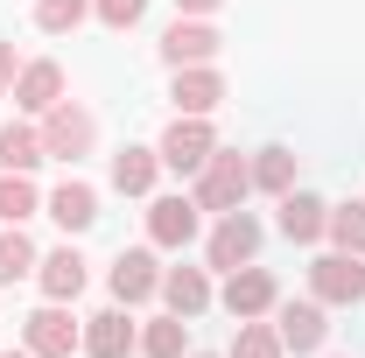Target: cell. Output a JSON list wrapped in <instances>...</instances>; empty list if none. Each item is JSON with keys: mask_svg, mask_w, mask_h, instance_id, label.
<instances>
[{"mask_svg": "<svg viewBox=\"0 0 365 358\" xmlns=\"http://www.w3.org/2000/svg\"><path fill=\"white\" fill-rule=\"evenodd\" d=\"M190 197H197V211H211V218L239 211V204L253 197V155H239V148H211V162L190 176Z\"/></svg>", "mask_w": 365, "mask_h": 358, "instance_id": "cell-1", "label": "cell"}, {"mask_svg": "<svg viewBox=\"0 0 365 358\" xmlns=\"http://www.w3.org/2000/svg\"><path fill=\"white\" fill-rule=\"evenodd\" d=\"M36 127H43V155H49V162H63V169H78L91 148H98V120H91L85 106H71V98L49 106Z\"/></svg>", "mask_w": 365, "mask_h": 358, "instance_id": "cell-2", "label": "cell"}, {"mask_svg": "<svg viewBox=\"0 0 365 358\" xmlns=\"http://www.w3.org/2000/svg\"><path fill=\"white\" fill-rule=\"evenodd\" d=\"M309 295H317L323 310H351V302H365V260L359 253H317L309 260Z\"/></svg>", "mask_w": 365, "mask_h": 358, "instance_id": "cell-3", "label": "cell"}, {"mask_svg": "<svg viewBox=\"0 0 365 358\" xmlns=\"http://www.w3.org/2000/svg\"><path fill=\"white\" fill-rule=\"evenodd\" d=\"M246 260H260V218L239 204V211H225V218L211 225V239H204V267L232 274V267H246Z\"/></svg>", "mask_w": 365, "mask_h": 358, "instance_id": "cell-4", "label": "cell"}, {"mask_svg": "<svg viewBox=\"0 0 365 358\" xmlns=\"http://www.w3.org/2000/svg\"><path fill=\"white\" fill-rule=\"evenodd\" d=\"M211 148H218V134H211V120H197V113H176L169 134L155 140L162 169H176V176H197V169L211 162Z\"/></svg>", "mask_w": 365, "mask_h": 358, "instance_id": "cell-5", "label": "cell"}, {"mask_svg": "<svg viewBox=\"0 0 365 358\" xmlns=\"http://www.w3.org/2000/svg\"><path fill=\"white\" fill-rule=\"evenodd\" d=\"M21 344L36 358H71L78 344H85V323L63 310V302H43L36 316H21Z\"/></svg>", "mask_w": 365, "mask_h": 358, "instance_id": "cell-6", "label": "cell"}, {"mask_svg": "<svg viewBox=\"0 0 365 358\" xmlns=\"http://www.w3.org/2000/svg\"><path fill=\"white\" fill-rule=\"evenodd\" d=\"M225 316L232 323H246V316H274V302H281V281H274L260 260H246V267H232L225 274Z\"/></svg>", "mask_w": 365, "mask_h": 358, "instance_id": "cell-7", "label": "cell"}, {"mask_svg": "<svg viewBox=\"0 0 365 358\" xmlns=\"http://www.w3.org/2000/svg\"><path fill=\"white\" fill-rule=\"evenodd\" d=\"M218 49H225V36H218L204 14H176V21L162 29V63H169V71H182V63H218Z\"/></svg>", "mask_w": 365, "mask_h": 358, "instance_id": "cell-8", "label": "cell"}, {"mask_svg": "<svg viewBox=\"0 0 365 358\" xmlns=\"http://www.w3.org/2000/svg\"><path fill=\"white\" fill-rule=\"evenodd\" d=\"M274 330H281V352L309 358V352H323V337H330V310H323L317 295H302V302H274Z\"/></svg>", "mask_w": 365, "mask_h": 358, "instance_id": "cell-9", "label": "cell"}, {"mask_svg": "<svg viewBox=\"0 0 365 358\" xmlns=\"http://www.w3.org/2000/svg\"><path fill=\"white\" fill-rule=\"evenodd\" d=\"M197 197H148V246L155 253H182L197 239Z\"/></svg>", "mask_w": 365, "mask_h": 358, "instance_id": "cell-10", "label": "cell"}, {"mask_svg": "<svg viewBox=\"0 0 365 358\" xmlns=\"http://www.w3.org/2000/svg\"><path fill=\"white\" fill-rule=\"evenodd\" d=\"M106 281H113V302H120V310H140L148 295H162V260H155V246H127Z\"/></svg>", "mask_w": 365, "mask_h": 358, "instance_id": "cell-11", "label": "cell"}, {"mask_svg": "<svg viewBox=\"0 0 365 358\" xmlns=\"http://www.w3.org/2000/svg\"><path fill=\"white\" fill-rule=\"evenodd\" d=\"M14 113L21 120H43L49 106H63V63H49V56H36V63H21V78H14Z\"/></svg>", "mask_w": 365, "mask_h": 358, "instance_id": "cell-12", "label": "cell"}, {"mask_svg": "<svg viewBox=\"0 0 365 358\" xmlns=\"http://www.w3.org/2000/svg\"><path fill=\"white\" fill-rule=\"evenodd\" d=\"M85 358H134L140 352V330H134V316L120 310H98V316H85V344H78Z\"/></svg>", "mask_w": 365, "mask_h": 358, "instance_id": "cell-13", "label": "cell"}, {"mask_svg": "<svg viewBox=\"0 0 365 358\" xmlns=\"http://www.w3.org/2000/svg\"><path fill=\"white\" fill-rule=\"evenodd\" d=\"M36 281H43L49 302H78V295H85V281H91V267H85V253L63 239L56 253H43V260H36Z\"/></svg>", "mask_w": 365, "mask_h": 358, "instance_id": "cell-14", "label": "cell"}, {"mask_svg": "<svg viewBox=\"0 0 365 358\" xmlns=\"http://www.w3.org/2000/svg\"><path fill=\"white\" fill-rule=\"evenodd\" d=\"M43 211L63 225L71 239H78V232H91V225H98V190H91L85 176H63V183H56V190L43 197Z\"/></svg>", "mask_w": 365, "mask_h": 358, "instance_id": "cell-15", "label": "cell"}, {"mask_svg": "<svg viewBox=\"0 0 365 358\" xmlns=\"http://www.w3.org/2000/svg\"><path fill=\"white\" fill-rule=\"evenodd\" d=\"M169 98H176V113H197V120H211V113L225 106V78H218V63H182Z\"/></svg>", "mask_w": 365, "mask_h": 358, "instance_id": "cell-16", "label": "cell"}, {"mask_svg": "<svg viewBox=\"0 0 365 358\" xmlns=\"http://www.w3.org/2000/svg\"><path fill=\"white\" fill-rule=\"evenodd\" d=\"M281 239H295V246H317L323 239V225H330V204H323L317 190H288L281 197Z\"/></svg>", "mask_w": 365, "mask_h": 358, "instance_id": "cell-17", "label": "cell"}, {"mask_svg": "<svg viewBox=\"0 0 365 358\" xmlns=\"http://www.w3.org/2000/svg\"><path fill=\"white\" fill-rule=\"evenodd\" d=\"M49 155H43V127L36 120H7L0 127V176H36Z\"/></svg>", "mask_w": 365, "mask_h": 358, "instance_id": "cell-18", "label": "cell"}, {"mask_svg": "<svg viewBox=\"0 0 365 358\" xmlns=\"http://www.w3.org/2000/svg\"><path fill=\"white\" fill-rule=\"evenodd\" d=\"M162 302H169L182 323H197V316L211 310V274L204 267H162Z\"/></svg>", "mask_w": 365, "mask_h": 358, "instance_id": "cell-19", "label": "cell"}, {"mask_svg": "<svg viewBox=\"0 0 365 358\" xmlns=\"http://www.w3.org/2000/svg\"><path fill=\"white\" fill-rule=\"evenodd\" d=\"M106 176H113V190H120V197H155V176H162V155H155V148H120Z\"/></svg>", "mask_w": 365, "mask_h": 358, "instance_id": "cell-20", "label": "cell"}, {"mask_svg": "<svg viewBox=\"0 0 365 358\" xmlns=\"http://www.w3.org/2000/svg\"><path fill=\"white\" fill-rule=\"evenodd\" d=\"M253 190L288 197V190H295V148H281V140H274V148H260V155H253Z\"/></svg>", "mask_w": 365, "mask_h": 358, "instance_id": "cell-21", "label": "cell"}, {"mask_svg": "<svg viewBox=\"0 0 365 358\" xmlns=\"http://www.w3.org/2000/svg\"><path fill=\"white\" fill-rule=\"evenodd\" d=\"M140 358H190V323H182L176 310L155 316V323L140 330Z\"/></svg>", "mask_w": 365, "mask_h": 358, "instance_id": "cell-22", "label": "cell"}, {"mask_svg": "<svg viewBox=\"0 0 365 358\" xmlns=\"http://www.w3.org/2000/svg\"><path fill=\"white\" fill-rule=\"evenodd\" d=\"M36 260H43L36 239H29L21 225H0V288H14L21 274H36Z\"/></svg>", "mask_w": 365, "mask_h": 358, "instance_id": "cell-23", "label": "cell"}, {"mask_svg": "<svg viewBox=\"0 0 365 358\" xmlns=\"http://www.w3.org/2000/svg\"><path fill=\"white\" fill-rule=\"evenodd\" d=\"M323 239H330L337 253H359V260H365V204H330Z\"/></svg>", "mask_w": 365, "mask_h": 358, "instance_id": "cell-24", "label": "cell"}, {"mask_svg": "<svg viewBox=\"0 0 365 358\" xmlns=\"http://www.w3.org/2000/svg\"><path fill=\"white\" fill-rule=\"evenodd\" d=\"M225 358H288V352H281V330H274V323L246 316V323L232 330V352Z\"/></svg>", "mask_w": 365, "mask_h": 358, "instance_id": "cell-25", "label": "cell"}, {"mask_svg": "<svg viewBox=\"0 0 365 358\" xmlns=\"http://www.w3.org/2000/svg\"><path fill=\"white\" fill-rule=\"evenodd\" d=\"M43 211V190L29 176H0V225H29Z\"/></svg>", "mask_w": 365, "mask_h": 358, "instance_id": "cell-26", "label": "cell"}, {"mask_svg": "<svg viewBox=\"0 0 365 358\" xmlns=\"http://www.w3.org/2000/svg\"><path fill=\"white\" fill-rule=\"evenodd\" d=\"M91 21V0H36V29L43 36H71Z\"/></svg>", "mask_w": 365, "mask_h": 358, "instance_id": "cell-27", "label": "cell"}, {"mask_svg": "<svg viewBox=\"0 0 365 358\" xmlns=\"http://www.w3.org/2000/svg\"><path fill=\"white\" fill-rule=\"evenodd\" d=\"M91 14H98L106 29H140V14H148V0H91Z\"/></svg>", "mask_w": 365, "mask_h": 358, "instance_id": "cell-28", "label": "cell"}, {"mask_svg": "<svg viewBox=\"0 0 365 358\" xmlns=\"http://www.w3.org/2000/svg\"><path fill=\"white\" fill-rule=\"evenodd\" d=\"M14 78H21V56H14V43H0V98L14 91Z\"/></svg>", "mask_w": 365, "mask_h": 358, "instance_id": "cell-29", "label": "cell"}, {"mask_svg": "<svg viewBox=\"0 0 365 358\" xmlns=\"http://www.w3.org/2000/svg\"><path fill=\"white\" fill-rule=\"evenodd\" d=\"M218 7H225V0H176V14H204V21H211Z\"/></svg>", "mask_w": 365, "mask_h": 358, "instance_id": "cell-30", "label": "cell"}, {"mask_svg": "<svg viewBox=\"0 0 365 358\" xmlns=\"http://www.w3.org/2000/svg\"><path fill=\"white\" fill-rule=\"evenodd\" d=\"M0 358H36V352H29V344H21V352H0Z\"/></svg>", "mask_w": 365, "mask_h": 358, "instance_id": "cell-31", "label": "cell"}, {"mask_svg": "<svg viewBox=\"0 0 365 358\" xmlns=\"http://www.w3.org/2000/svg\"><path fill=\"white\" fill-rule=\"evenodd\" d=\"M190 358H211V352H190Z\"/></svg>", "mask_w": 365, "mask_h": 358, "instance_id": "cell-32", "label": "cell"}]
</instances>
